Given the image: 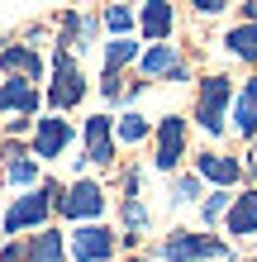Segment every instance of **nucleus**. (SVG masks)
<instances>
[{
  "mask_svg": "<svg viewBox=\"0 0 257 262\" xmlns=\"http://www.w3.org/2000/svg\"><path fill=\"white\" fill-rule=\"evenodd\" d=\"M124 86H129L124 72H100V100L105 105H119V100H124Z\"/></svg>",
  "mask_w": 257,
  "mask_h": 262,
  "instance_id": "nucleus-26",
  "label": "nucleus"
},
{
  "mask_svg": "<svg viewBox=\"0 0 257 262\" xmlns=\"http://www.w3.org/2000/svg\"><path fill=\"white\" fill-rule=\"evenodd\" d=\"M176 0H143L138 5V38L143 43H172L176 34Z\"/></svg>",
  "mask_w": 257,
  "mask_h": 262,
  "instance_id": "nucleus-13",
  "label": "nucleus"
},
{
  "mask_svg": "<svg viewBox=\"0 0 257 262\" xmlns=\"http://www.w3.org/2000/svg\"><path fill=\"white\" fill-rule=\"evenodd\" d=\"M233 0H191V14L195 19H219V14H229Z\"/></svg>",
  "mask_w": 257,
  "mask_h": 262,
  "instance_id": "nucleus-27",
  "label": "nucleus"
},
{
  "mask_svg": "<svg viewBox=\"0 0 257 262\" xmlns=\"http://www.w3.org/2000/svg\"><path fill=\"white\" fill-rule=\"evenodd\" d=\"M110 5H138V0H110Z\"/></svg>",
  "mask_w": 257,
  "mask_h": 262,
  "instance_id": "nucleus-34",
  "label": "nucleus"
},
{
  "mask_svg": "<svg viewBox=\"0 0 257 262\" xmlns=\"http://www.w3.org/2000/svg\"><path fill=\"white\" fill-rule=\"evenodd\" d=\"M243 158H252V162H257V138H252V143H248V152H243Z\"/></svg>",
  "mask_w": 257,
  "mask_h": 262,
  "instance_id": "nucleus-33",
  "label": "nucleus"
},
{
  "mask_svg": "<svg viewBox=\"0 0 257 262\" xmlns=\"http://www.w3.org/2000/svg\"><path fill=\"white\" fill-rule=\"evenodd\" d=\"M186 158H191V119L172 110L153 124V172L176 177Z\"/></svg>",
  "mask_w": 257,
  "mask_h": 262,
  "instance_id": "nucleus-4",
  "label": "nucleus"
},
{
  "mask_svg": "<svg viewBox=\"0 0 257 262\" xmlns=\"http://www.w3.org/2000/svg\"><path fill=\"white\" fill-rule=\"evenodd\" d=\"M24 262H67V234L53 224L24 234Z\"/></svg>",
  "mask_w": 257,
  "mask_h": 262,
  "instance_id": "nucleus-17",
  "label": "nucleus"
},
{
  "mask_svg": "<svg viewBox=\"0 0 257 262\" xmlns=\"http://www.w3.org/2000/svg\"><path fill=\"white\" fill-rule=\"evenodd\" d=\"M148 91H153V81H148V76H129V86H124V105H138Z\"/></svg>",
  "mask_w": 257,
  "mask_h": 262,
  "instance_id": "nucleus-29",
  "label": "nucleus"
},
{
  "mask_svg": "<svg viewBox=\"0 0 257 262\" xmlns=\"http://www.w3.org/2000/svg\"><path fill=\"white\" fill-rule=\"evenodd\" d=\"M119 186H124L119 195H143V167H138V162L124 167V172H119Z\"/></svg>",
  "mask_w": 257,
  "mask_h": 262,
  "instance_id": "nucleus-28",
  "label": "nucleus"
},
{
  "mask_svg": "<svg viewBox=\"0 0 257 262\" xmlns=\"http://www.w3.org/2000/svg\"><path fill=\"white\" fill-rule=\"evenodd\" d=\"M5 181H10V186H19V191H29V186H38V181H43L38 177V158L24 143H14V138L5 143Z\"/></svg>",
  "mask_w": 257,
  "mask_h": 262,
  "instance_id": "nucleus-20",
  "label": "nucleus"
},
{
  "mask_svg": "<svg viewBox=\"0 0 257 262\" xmlns=\"http://www.w3.org/2000/svg\"><path fill=\"white\" fill-rule=\"evenodd\" d=\"M138 76H148L153 86H186L195 81V67L181 43H148L138 57Z\"/></svg>",
  "mask_w": 257,
  "mask_h": 262,
  "instance_id": "nucleus-7",
  "label": "nucleus"
},
{
  "mask_svg": "<svg viewBox=\"0 0 257 262\" xmlns=\"http://www.w3.org/2000/svg\"><path fill=\"white\" fill-rule=\"evenodd\" d=\"M57 191L62 186L48 177V181H38V186H29L24 195H14L10 210H5V234L19 238V234H29V229H43L57 214Z\"/></svg>",
  "mask_w": 257,
  "mask_h": 262,
  "instance_id": "nucleus-3",
  "label": "nucleus"
},
{
  "mask_svg": "<svg viewBox=\"0 0 257 262\" xmlns=\"http://www.w3.org/2000/svg\"><path fill=\"white\" fill-rule=\"evenodd\" d=\"M43 105V91L34 81H24V76H5L0 81V115H29L34 119Z\"/></svg>",
  "mask_w": 257,
  "mask_h": 262,
  "instance_id": "nucleus-15",
  "label": "nucleus"
},
{
  "mask_svg": "<svg viewBox=\"0 0 257 262\" xmlns=\"http://www.w3.org/2000/svg\"><path fill=\"white\" fill-rule=\"evenodd\" d=\"M67 253H72V262H114L119 229H110L105 220H86L67 234Z\"/></svg>",
  "mask_w": 257,
  "mask_h": 262,
  "instance_id": "nucleus-8",
  "label": "nucleus"
},
{
  "mask_svg": "<svg viewBox=\"0 0 257 262\" xmlns=\"http://www.w3.org/2000/svg\"><path fill=\"white\" fill-rule=\"evenodd\" d=\"M138 57H143V43L133 38V34L110 38L105 53H100V72H129V67H138Z\"/></svg>",
  "mask_w": 257,
  "mask_h": 262,
  "instance_id": "nucleus-21",
  "label": "nucleus"
},
{
  "mask_svg": "<svg viewBox=\"0 0 257 262\" xmlns=\"http://www.w3.org/2000/svg\"><path fill=\"white\" fill-rule=\"evenodd\" d=\"M105 210H110V191H105V181H96V177H77L72 186L57 191V220H67V224L105 220Z\"/></svg>",
  "mask_w": 257,
  "mask_h": 262,
  "instance_id": "nucleus-6",
  "label": "nucleus"
},
{
  "mask_svg": "<svg viewBox=\"0 0 257 262\" xmlns=\"http://www.w3.org/2000/svg\"><path fill=\"white\" fill-rule=\"evenodd\" d=\"M0 72L5 76H24V81H43V57L29 43H5L0 48Z\"/></svg>",
  "mask_w": 257,
  "mask_h": 262,
  "instance_id": "nucleus-19",
  "label": "nucleus"
},
{
  "mask_svg": "<svg viewBox=\"0 0 257 262\" xmlns=\"http://www.w3.org/2000/svg\"><path fill=\"white\" fill-rule=\"evenodd\" d=\"M86 72L77 62V53H67V48H57L53 53V81L48 91H43V100H48V110L53 115H67V110H77V105L86 100Z\"/></svg>",
  "mask_w": 257,
  "mask_h": 262,
  "instance_id": "nucleus-5",
  "label": "nucleus"
},
{
  "mask_svg": "<svg viewBox=\"0 0 257 262\" xmlns=\"http://www.w3.org/2000/svg\"><path fill=\"white\" fill-rule=\"evenodd\" d=\"M100 24L110 38H124V34H138V5H105L100 10Z\"/></svg>",
  "mask_w": 257,
  "mask_h": 262,
  "instance_id": "nucleus-24",
  "label": "nucleus"
},
{
  "mask_svg": "<svg viewBox=\"0 0 257 262\" xmlns=\"http://www.w3.org/2000/svg\"><path fill=\"white\" fill-rule=\"evenodd\" d=\"M114 138H119V148H143L153 138V119H143L138 110L114 115Z\"/></svg>",
  "mask_w": 257,
  "mask_h": 262,
  "instance_id": "nucleus-22",
  "label": "nucleus"
},
{
  "mask_svg": "<svg viewBox=\"0 0 257 262\" xmlns=\"http://www.w3.org/2000/svg\"><path fill=\"white\" fill-rule=\"evenodd\" d=\"M153 253L162 262H238L233 243L209 234V229H172V234L157 238Z\"/></svg>",
  "mask_w": 257,
  "mask_h": 262,
  "instance_id": "nucleus-2",
  "label": "nucleus"
},
{
  "mask_svg": "<svg viewBox=\"0 0 257 262\" xmlns=\"http://www.w3.org/2000/svg\"><path fill=\"white\" fill-rule=\"evenodd\" d=\"M229 129L238 138H257V76H248V81H238L233 91V110H229Z\"/></svg>",
  "mask_w": 257,
  "mask_h": 262,
  "instance_id": "nucleus-16",
  "label": "nucleus"
},
{
  "mask_svg": "<svg viewBox=\"0 0 257 262\" xmlns=\"http://www.w3.org/2000/svg\"><path fill=\"white\" fill-rule=\"evenodd\" d=\"M29 129V115H14V119H5V134L14 138V134H24Z\"/></svg>",
  "mask_w": 257,
  "mask_h": 262,
  "instance_id": "nucleus-30",
  "label": "nucleus"
},
{
  "mask_svg": "<svg viewBox=\"0 0 257 262\" xmlns=\"http://www.w3.org/2000/svg\"><path fill=\"white\" fill-rule=\"evenodd\" d=\"M224 234H229V243L257 238V186H243V191L233 195L229 214H224Z\"/></svg>",
  "mask_w": 257,
  "mask_h": 262,
  "instance_id": "nucleus-14",
  "label": "nucleus"
},
{
  "mask_svg": "<svg viewBox=\"0 0 257 262\" xmlns=\"http://www.w3.org/2000/svg\"><path fill=\"white\" fill-rule=\"evenodd\" d=\"M200 195H205V181L195 177V172H176V181H172V205L181 210V205H200Z\"/></svg>",
  "mask_w": 257,
  "mask_h": 262,
  "instance_id": "nucleus-25",
  "label": "nucleus"
},
{
  "mask_svg": "<svg viewBox=\"0 0 257 262\" xmlns=\"http://www.w3.org/2000/svg\"><path fill=\"white\" fill-rule=\"evenodd\" d=\"M81 143H86V152L81 158L90 162V167H114V158H119V138H114V115H86V124H81Z\"/></svg>",
  "mask_w": 257,
  "mask_h": 262,
  "instance_id": "nucleus-10",
  "label": "nucleus"
},
{
  "mask_svg": "<svg viewBox=\"0 0 257 262\" xmlns=\"http://www.w3.org/2000/svg\"><path fill=\"white\" fill-rule=\"evenodd\" d=\"M219 48L233 57V62H243V67H257V19H238L224 29V38H219Z\"/></svg>",
  "mask_w": 257,
  "mask_h": 262,
  "instance_id": "nucleus-18",
  "label": "nucleus"
},
{
  "mask_svg": "<svg viewBox=\"0 0 257 262\" xmlns=\"http://www.w3.org/2000/svg\"><path fill=\"white\" fill-rule=\"evenodd\" d=\"M191 172L205 186H238L243 181V158H233L224 148H200V152H191Z\"/></svg>",
  "mask_w": 257,
  "mask_h": 262,
  "instance_id": "nucleus-11",
  "label": "nucleus"
},
{
  "mask_svg": "<svg viewBox=\"0 0 257 262\" xmlns=\"http://www.w3.org/2000/svg\"><path fill=\"white\" fill-rule=\"evenodd\" d=\"M124 262H162V257H157V253H129Z\"/></svg>",
  "mask_w": 257,
  "mask_h": 262,
  "instance_id": "nucleus-32",
  "label": "nucleus"
},
{
  "mask_svg": "<svg viewBox=\"0 0 257 262\" xmlns=\"http://www.w3.org/2000/svg\"><path fill=\"white\" fill-rule=\"evenodd\" d=\"M233 195H238V186H215L209 195H200V229H219L229 205H233Z\"/></svg>",
  "mask_w": 257,
  "mask_h": 262,
  "instance_id": "nucleus-23",
  "label": "nucleus"
},
{
  "mask_svg": "<svg viewBox=\"0 0 257 262\" xmlns=\"http://www.w3.org/2000/svg\"><path fill=\"white\" fill-rule=\"evenodd\" d=\"M77 143V129H72V119L62 115H38L34 119V138H29V152H34L38 162H57V158H67V148Z\"/></svg>",
  "mask_w": 257,
  "mask_h": 262,
  "instance_id": "nucleus-9",
  "label": "nucleus"
},
{
  "mask_svg": "<svg viewBox=\"0 0 257 262\" xmlns=\"http://www.w3.org/2000/svg\"><path fill=\"white\" fill-rule=\"evenodd\" d=\"M153 229V210L143 205V195H119V248L143 253V234Z\"/></svg>",
  "mask_w": 257,
  "mask_h": 262,
  "instance_id": "nucleus-12",
  "label": "nucleus"
},
{
  "mask_svg": "<svg viewBox=\"0 0 257 262\" xmlns=\"http://www.w3.org/2000/svg\"><path fill=\"white\" fill-rule=\"evenodd\" d=\"M243 262H257V257H243Z\"/></svg>",
  "mask_w": 257,
  "mask_h": 262,
  "instance_id": "nucleus-35",
  "label": "nucleus"
},
{
  "mask_svg": "<svg viewBox=\"0 0 257 262\" xmlns=\"http://www.w3.org/2000/svg\"><path fill=\"white\" fill-rule=\"evenodd\" d=\"M233 76L229 72H200L195 76V129H200L209 143L224 148V134H229V110H233Z\"/></svg>",
  "mask_w": 257,
  "mask_h": 262,
  "instance_id": "nucleus-1",
  "label": "nucleus"
},
{
  "mask_svg": "<svg viewBox=\"0 0 257 262\" xmlns=\"http://www.w3.org/2000/svg\"><path fill=\"white\" fill-rule=\"evenodd\" d=\"M238 19H257V0H243V5H238Z\"/></svg>",
  "mask_w": 257,
  "mask_h": 262,
  "instance_id": "nucleus-31",
  "label": "nucleus"
}]
</instances>
